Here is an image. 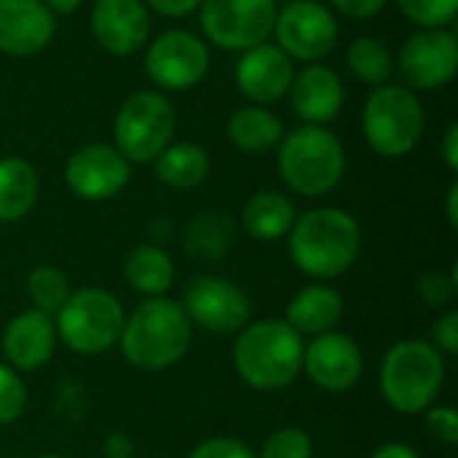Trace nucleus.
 Returning <instances> with one entry per match:
<instances>
[{
  "label": "nucleus",
  "instance_id": "obj_1",
  "mask_svg": "<svg viewBox=\"0 0 458 458\" xmlns=\"http://www.w3.org/2000/svg\"><path fill=\"white\" fill-rule=\"evenodd\" d=\"M290 258L314 279H335L346 274L362 247L360 223L335 207L309 209L290 228Z\"/></svg>",
  "mask_w": 458,
  "mask_h": 458
},
{
  "label": "nucleus",
  "instance_id": "obj_2",
  "mask_svg": "<svg viewBox=\"0 0 458 458\" xmlns=\"http://www.w3.org/2000/svg\"><path fill=\"white\" fill-rule=\"evenodd\" d=\"M303 335L284 319L255 322L236 335L233 368L247 386L279 392L303 373Z\"/></svg>",
  "mask_w": 458,
  "mask_h": 458
},
{
  "label": "nucleus",
  "instance_id": "obj_3",
  "mask_svg": "<svg viewBox=\"0 0 458 458\" xmlns=\"http://www.w3.org/2000/svg\"><path fill=\"white\" fill-rule=\"evenodd\" d=\"M191 319L182 306L166 295L142 301L123 322L121 352L126 362L140 370L156 373L177 365L191 346Z\"/></svg>",
  "mask_w": 458,
  "mask_h": 458
},
{
  "label": "nucleus",
  "instance_id": "obj_4",
  "mask_svg": "<svg viewBox=\"0 0 458 458\" xmlns=\"http://www.w3.org/2000/svg\"><path fill=\"white\" fill-rule=\"evenodd\" d=\"M443 384L445 360L429 341H400L381 362V394L397 413L416 416L429 411Z\"/></svg>",
  "mask_w": 458,
  "mask_h": 458
},
{
  "label": "nucleus",
  "instance_id": "obj_5",
  "mask_svg": "<svg viewBox=\"0 0 458 458\" xmlns=\"http://www.w3.org/2000/svg\"><path fill=\"white\" fill-rule=\"evenodd\" d=\"M276 166L290 191L317 199L330 193L341 182L346 153L341 140L330 129L306 123L282 137Z\"/></svg>",
  "mask_w": 458,
  "mask_h": 458
},
{
  "label": "nucleus",
  "instance_id": "obj_6",
  "mask_svg": "<svg viewBox=\"0 0 458 458\" xmlns=\"http://www.w3.org/2000/svg\"><path fill=\"white\" fill-rule=\"evenodd\" d=\"M126 314L121 301L102 287H81L70 293L64 306L54 314L56 335L83 357L110 352L123 330Z\"/></svg>",
  "mask_w": 458,
  "mask_h": 458
},
{
  "label": "nucleus",
  "instance_id": "obj_7",
  "mask_svg": "<svg viewBox=\"0 0 458 458\" xmlns=\"http://www.w3.org/2000/svg\"><path fill=\"white\" fill-rule=\"evenodd\" d=\"M362 131L378 156H408L424 134V107L416 91L389 83L373 89L362 110Z\"/></svg>",
  "mask_w": 458,
  "mask_h": 458
},
{
  "label": "nucleus",
  "instance_id": "obj_8",
  "mask_svg": "<svg viewBox=\"0 0 458 458\" xmlns=\"http://www.w3.org/2000/svg\"><path fill=\"white\" fill-rule=\"evenodd\" d=\"M177 113L161 91H134L115 113V150L134 164L156 161L172 145Z\"/></svg>",
  "mask_w": 458,
  "mask_h": 458
},
{
  "label": "nucleus",
  "instance_id": "obj_9",
  "mask_svg": "<svg viewBox=\"0 0 458 458\" xmlns=\"http://www.w3.org/2000/svg\"><path fill=\"white\" fill-rule=\"evenodd\" d=\"M204 35L228 51H247L260 46L274 32V0H201Z\"/></svg>",
  "mask_w": 458,
  "mask_h": 458
},
{
  "label": "nucleus",
  "instance_id": "obj_10",
  "mask_svg": "<svg viewBox=\"0 0 458 458\" xmlns=\"http://www.w3.org/2000/svg\"><path fill=\"white\" fill-rule=\"evenodd\" d=\"M182 311L191 325L212 335H233L247 327L252 306L239 284L220 276H196L185 290Z\"/></svg>",
  "mask_w": 458,
  "mask_h": 458
},
{
  "label": "nucleus",
  "instance_id": "obj_11",
  "mask_svg": "<svg viewBox=\"0 0 458 458\" xmlns=\"http://www.w3.org/2000/svg\"><path fill=\"white\" fill-rule=\"evenodd\" d=\"M209 70L207 43L188 30H169L158 35L145 54L148 78L169 91H185L201 83Z\"/></svg>",
  "mask_w": 458,
  "mask_h": 458
},
{
  "label": "nucleus",
  "instance_id": "obj_12",
  "mask_svg": "<svg viewBox=\"0 0 458 458\" xmlns=\"http://www.w3.org/2000/svg\"><path fill=\"white\" fill-rule=\"evenodd\" d=\"M274 32L279 48L290 59L317 62L327 56L338 43L335 16L317 0H293L276 11Z\"/></svg>",
  "mask_w": 458,
  "mask_h": 458
},
{
  "label": "nucleus",
  "instance_id": "obj_13",
  "mask_svg": "<svg viewBox=\"0 0 458 458\" xmlns=\"http://www.w3.org/2000/svg\"><path fill=\"white\" fill-rule=\"evenodd\" d=\"M400 72L408 89H443L458 72V40L435 27L411 35L400 51Z\"/></svg>",
  "mask_w": 458,
  "mask_h": 458
},
{
  "label": "nucleus",
  "instance_id": "obj_14",
  "mask_svg": "<svg viewBox=\"0 0 458 458\" xmlns=\"http://www.w3.org/2000/svg\"><path fill=\"white\" fill-rule=\"evenodd\" d=\"M131 177L129 161L113 145H83L64 166L67 188L83 201H107L118 196Z\"/></svg>",
  "mask_w": 458,
  "mask_h": 458
},
{
  "label": "nucleus",
  "instance_id": "obj_15",
  "mask_svg": "<svg viewBox=\"0 0 458 458\" xmlns=\"http://www.w3.org/2000/svg\"><path fill=\"white\" fill-rule=\"evenodd\" d=\"M365 360L357 346L344 333H322L303 349V373L311 384L330 394H344L357 386L362 378Z\"/></svg>",
  "mask_w": 458,
  "mask_h": 458
},
{
  "label": "nucleus",
  "instance_id": "obj_16",
  "mask_svg": "<svg viewBox=\"0 0 458 458\" xmlns=\"http://www.w3.org/2000/svg\"><path fill=\"white\" fill-rule=\"evenodd\" d=\"M91 32L105 51L129 56L150 38V13L142 0H97Z\"/></svg>",
  "mask_w": 458,
  "mask_h": 458
},
{
  "label": "nucleus",
  "instance_id": "obj_17",
  "mask_svg": "<svg viewBox=\"0 0 458 458\" xmlns=\"http://www.w3.org/2000/svg\"><path fill=\"white\" fill-rule=\"evenodd\" d=\"M293 78H295L293 59L274 43H260L242 51V59L236 64L239 91L255 105H268L282 99L290 91Z\"/></svg>",
  "mask_w": 458,
  "mask_h": 458
},
{
  "label": "nucleus",
  "instance_id": "obj_18",
  "mask_svg": "<svg viewBox=\"0 0 458 458\" xmlns=\"http://www.w3.org/2000/svg\"><path fill=\"white\" fill-rule=\"evenodd\" d=\"M56 32V19L43 0H0V51L32 56Z\"/></svg>",
  "mask_w": 458,
  "mask_h": 458
},
{
  "label": "nucleus",
  "instance_id": "obj_19",
  "mask_svg": "<svg viewBox=\"0 0 458 458\" xmlns=\"http://www.w3.org/2000/svg\"><path fill=\"white\" fill-rule=\"evenodd\" d=\"M56 349V327L54 319L43 311H21L13 317L3 333V354L8 368L16 373H32L43 368Z\"/></svg>",
  "mask_w": 458,
  "mask_h": 458
},
{
  "label": "nucleus",
  "instance_id": "obj_20",
  "mask_svg": "<svg viewBox=\"0 0 458 458\" xmlns=\"http://www.w3.org/2000/svg\"><path fill=\"white\" fill-rule=\"evenodd\" d=\"M290 102L293 110L314 126H322L327 121H333L341 107H344V83L338 78L335 70L325 67V64H309L303 67L293 83H290Z\"/></svg>",
  "mask_w": 458,
  "mask_h": 458
},
{
  "label": "nucleus",
  "instance_id": "obj_21",
  "mask_svg": "<svg viewBox=\"0 0 458 458\" xmlns=\"http://www.w3.org/2000/svg\"><path fill=\"white\" fill-rule=\"evenodd\" d=\"M344 317V298L338 290L327 284H309L287 306V325L298 330L301 335H322L335 330V325Z\"/></svg>",
  "mask_w": 458,
  "mask_h": 458
},
{
  "label": "nucleus",
  "instance_id": "obj_22",
  "mask_svg": "<svg viewBox=\"0 0 458 458\" xmlns=\"http://www.w3.org/2000/svg\"><path fill=\"white\" fill-rule=\"evenodd\" d=\"M295 204L279 193V191H260L255 193L244 209H242V223L244 231L258 239V242H276L284 239L295 223Z\"/></svg>",
  "mask_w": 458,
  "mask_h": 458
},
{
  "label": "nucleus",
  "instance_id": "obj_23",
  "mask_svg": "<svg viewBox=\"0 0 458 458\" xmlns=\"http://www.w3.org/2000/svg\"><path fill=\"white\" fill-rule=\"evenodd\" d=\"M38 174L30 161L19 156L0 158V223L27 217L38 201Z\"/></svg>",
  "mask_w": 458,
  "mask_h": 458
},
{
  "label": "nucleus",
  "instance_id": "obj_24",
  "mask_svg": "<svg viewBox=\"0 0 458 458\" xmlns=\"http://www.w3.org/2000/svg\"><path fill=\"white\" fill-rule=\"evenodd\" d=\"M284 137V123L268 107H239L228 121V140L242 153H268Z\"/></svg>",
  "mask_w": 458,
  "mask_h": 458
},
{
  "label": "nucleus",
  "instance_id": "obj_25",
  "mask_svg": "<svg viewBox=\"0 0 458 458\" xmlns=\"http://www.w3.org/2000/svg\"><path fill=\"white\" fill-rule=\"evenodd\" d=\"M123 274H126V282L131 284V290H137L148 298H161L174 284V263L156 244L134 247L123 263Z\"/></svg>",
  "mask_w": 458,
  "mask_h": 458
},
{
  "label": "nucleus",
  "instance_id": "obj_26",
  "mask_svg": "<svg viewBox=\"0 0 458 458\" xmlns=\"http://www.w3.org/2000/svg\"><path fill=\"white\" fill-rule=\"evenodd\" d=\"M209 172V156L196 142H172L156 158V177L177 191H191L204 182Z\"/></svg>",
  "mask_w": 458,
  "mask_h": 458
},
{
  "label": "nucleus",
  "instance_id": "obj_27",
  "mask_svg": "<svg viewBox=\"0 0 458 458\" xmlns=\"http://www.w3.org/2000/svg\"><path fill=\"white\" fill-rule=\"evenodd\" d=\"M233 242V225L225 215L217 212H207L191 220V225L185 228V250L191 258L196 260H220Z\"/></svg>",
  "mask_w": 458,
  "mask_h": 458
},
{
  "label": "nucleus",
  "instance_id": "obj_28",
  "mask_svg": "<svg viewBox=\"0 0 458 458\" xmlns=\"http://www.w3.org/2000/svg\"><path fill=\"white\" fill-rule=\"evenodd\" d=\"M346 64L362 83H370L376 89L389 83L394 72L392 51L378 38H357L346 51Z\"/></svg>",
  "mask_w": 458,
  "mask_h": 458
},
{
  "label": "nucleus",
  "instance_id": "obj_29",
  "mask_svg": "<svg viewBox=\"0 0 458 458\" xmlns=\"http://www.w3.org/2000/svg\"><path fill=\"white\" fill-rule=\"evenodd\" d=\"M70 282L67 276L54 266H38L27 276V295L35 306V311H43L54 319V314L64 306L70 298Z\"/></svg>",
  "mask_w": 458,
  "mask_h": 458
},
{
  "label": "nucleus",
  "instance_id": "obj_30",
  "mask_svg": "<svg viewBox=\"0 0 458 458\" xmlns=\"http://www.w3.org/2000/svg\"><path fill=\"white\" fill-rule=\"evenodd\" d=\"M400 11L419 27H448L458 13V0H397Z\"/></svg>",
  "mask_w": 458,
  "mask_h": 458
},
{
  "label": "nucleus",
  "instance_id": "obj_31",
  "mask_svg": "<svg viewBox=\"0 0 458 458\" xmlns=\"http://www.w3.org/2000/svg\"><path fill=\"white\" fill-rule=\"evenodd\" d=\"M314 456V443L309 432L298 427H282L274 435L266 437L260 456L258 458H311Z\"/></svg>",
  "mask_w": 458,
  "mask_h": 458
},
{
  "label": "nucleus",
  "instance_id": "obj_32",
  "mask_svg": "<svg viewBox=\"0 0 458 458\" xmlns=\"http://www.w3.org/2000/svg\"><path fill=\"white\" fill-rule=\"evenodd\" d=\"M27 411V386L21 376L0 362V427L13 424Z\"/></svg>",
  "mask_w": 458,
  "mask_h": 458
},
{
  "label": "nucleus",
  "instance_id": "obj_33",
  "mask_svg": "<svg viewBox=\"0 0 458 458\" xmlns=\"http://www.w3.org/2000/svg\"><path fill=\"white\" fill-rule=\"evenodd\" d=\"M419 295L427 306H448L451 298L456 295V276L454 274H443V271H429L421 282H419Z\"/></svg>",
  "mask_w": 458,
  "mask_h": 458
},
{
  "label": "nucleus",
  "instance_id": "obj_34",
  "mask_svg": "<svg viewBox=\"0 0 458 458\" xmlns=\"http://www.w3.org/2000/svg\"><path fill=\"white\" fill-rule=\"evenodd\" d=\"M188 458H258L250 445H244L236 437H212L196 445Z\"/></svg>",
  "mask_w": 458,
  "mask_h": 458
},
{
  "label": "nucleus",
  "instance_id": "obj_35",
  "mask_svg": "<svg viewBox=\"0 0 458 458\" xmlns=\"http://www.w3.org/2000/svg\"><path fill=\"white\" fill-rule=\"evenodd\" d=\"M432 346L440 352V354H448V357H456L458 354V311L451 309L445 311L443 317H437V322L432 325Z\"/></svg>",
  "mask_w": 458,
  "mask_h": 458
},
{
  "label": "nucleus",
  "instance_id": "obj_36",
  "mask_svg": "<svg viewBox=\"0 0 458 458\" xmlns=\"http://www.w3.org/2000/svg\"><path fill=\"white\" fill-rule=\"evenodd\" d=\"M427 424L432 429V435H437V440H443L445 445H456L458 443V413L448 405H437L427 411Z\"/></svg>",
  "mask_w": 458,
  "mask_h": 458
},
{
  "label": "nucleus",
  "instance_id": "obj_37",
  "mask_svg": "<svg viewBox=\"0 0 458 458\" xmlns=\"http://www.w3.org/2000/svg\"><path fill=\"white\" fill-rule=\"evenodd\" d=\"M330 3L352 19H368V16H376L389 0H330Z\"/></svg>",
  "mask_w": 458,
  "mask_h": 458
},
{
  "label": "nucleus",
  "instance_id": "obj_38",
  "mask_svg": "<svg viewBox=\"0 0 458 458\" xmlns=\"http://www.w3.org/2000/svg\"><path fill=\"white\" fill-rule=\"evenodd\" d=\"M148 5L153 11H158L161 16H169V19H180V16H188L193 11H199L201 0H148Z\"/></svg>",
  "mask_w": 458,
  "mask_h": 458
},
{
  "label": "nucleus",
  "instance_id": "obj_39",
  "mask_svg": "<svg viewBox=\"0 0 458 458\" xmlns=\"http://www.w3.org/2000/svg\"><path fill=\"white\" fill-rule=\"evenodd\" d=\"M443 158H445V166L451 172H458V126L451 123L445 129V137H443Z\"/></svg>",
  "mask_w": 458,
  "mask_h": 458
},
{
  "label": "nucleus",
  "instance_id": "obj_40",
  "mask_svg": "<svg viewBox=\"0 0 458 458\" xmlns=\"http://www.w3.org/2000/svg\"><path fill=\"white\" fill-rule=\"evenodd\" d=\"M370 458H421L419 456V451L416 448H411V445H405V443H386V445H381L376 454Z\"/></svg>",
  "mask_w": 458,
  "mask_h": 458
},
{
  "label": "nucleus",
  "instance_id": "obj_41",
  "mask_svg": "<svg viewBox=\"0 0 458 458\" xmlns=\"http://www.w3.org/2000/svg\"><path fill=\"white\" fill-rule=\"evenodd\" d=\"M51 13H72L83 5V0H43Z\"/></svg>",
  "mask_w": 458,
  "mask_h": 458
},
{
  "label": "nucleus",
  "instance_id": "obj_42",
  "mask_svg": "<svg viewBox=\"0 0 458 458\" xmlns=\"http://www.w3.org/2000/svg\"><path fill=\"white\" fill-rule=\"evenodd\" d=\"M445 209H448V223L456 228L458 225V185L454 182L448 188V199H445Z\"/></svg>",
  "mask_w": 458,
  "mask_h": 458
},
{
  "label": "nucleus",
  "instance_id": "obj_43",
  "mask_svg": "<svg viewBox=\"0 0 458 458\" xmlns=\"http://www.w3.org/2000/svg\"><path fill=\"white\" fill-rule=\"evenodd\" d=\"M35 458H64V456H59V454H43V456H35Z\"/></svg>",
  "mask_w": 458,
  "mask_h": 458
}]
</instances>
